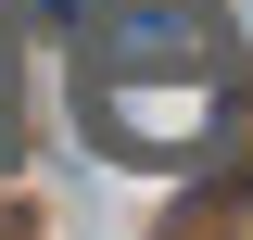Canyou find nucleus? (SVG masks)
I'll return each mask as SVG.
<instances>
[{"instance_id":"f257e3e1","label":"nucleus","mask_w":253,"mask_h":240,"mask_svg":"<svg viewBox=\"0 0 253 240\" xmlns=\"http://www.w3.org/2000/svg\"><path fill=\"white\" fill-rule=\"evenodd\" d=\"M241 63H165V76H89V139L126 164H203L228 139Z\"/></svg>"},{"instance_id":"f03ea898","label":"nucleus","mask_w":253,"mask_h":240,"mask_svg":"<svg viewBox=\"0 0 253 240\" xmlns=\"http://www.w3.org/2000/svg\"><path fill=\"white\" fill-rule=\"evenodd\" d=\"M89 76H165V63H241L215 0H89Z\"/></svg>"},{"instance_id":"7ed1b4c3","label":"nucleus","mask_w":253,"mask_h":240,"mask_svg":"<svg viewBox=\"0 0 253 240\" xmlns=\"http://www.w3.org/2000/svg\"><path fill=\"white\" fill-rule=\"evenodd\" d=\"M38 13H63V26H76V13H89V0H38Z\"/></svg>"}]
</instances>
